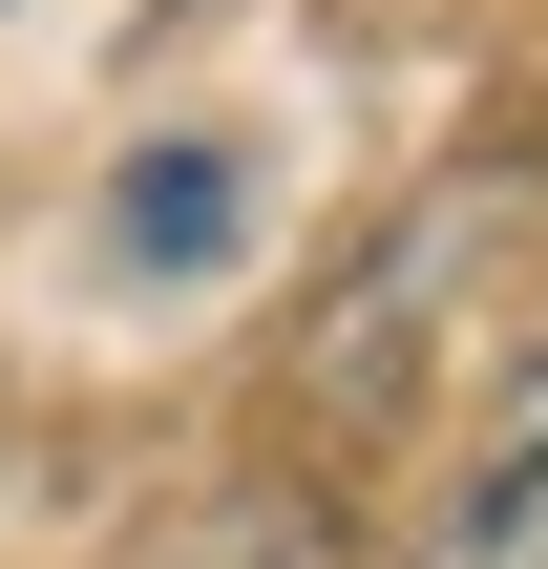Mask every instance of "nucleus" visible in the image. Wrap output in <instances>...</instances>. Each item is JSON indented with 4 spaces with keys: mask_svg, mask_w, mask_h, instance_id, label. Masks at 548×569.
I'll return each mask as SVG.
<instances>
[{
    "mask_svg": "<svg viewBox=\"0 0 548 569\" xmlns=\"http://www.w3.org/2000/svg\"><path fill=\"white\" fill-rule=\"evenodd\" d=\"M422 569H548V338L465 401V443L422 486Z\"/></svg>",
    "mask_w": 548,
    "mask_h": 569,
    "instance_id": "1",
    "label": "nucleus"
},
{
    "mask_svg": "<svg viewBox=\"0 0 548 569\" xmlns=\"http://www.w3.org/2000/svg\"><path fill=\"white\" fill-rule=\"evenodd\" d=\"M127 569H359V549H338V486L317 465H190L127 528Z\"/></svg>",
    "mask_w": 548,
    "mask_h": 569,
    "instance_id": "2",
    "label": "nucleus"
},
{
    "mask_svg": "<svg viewBox=\"0 0 548 569\" xmlns=\"http://www.w3.org/2000/svg\"><path fill=\"white\" fill-rule=\"evenodd\" d=\"M232 232H253V169H232V148H148V169H127V253H148V274H211Z\"/></svg>",
    "mask_w": 548,
    "mask_h": 569,
    "instance_id": "3",
    "label": "nucleus"
}]
</instances>
